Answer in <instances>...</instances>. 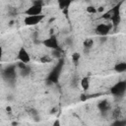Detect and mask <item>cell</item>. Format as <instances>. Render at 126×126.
Returning <instances> with one entry per match:
<instances>
[{
  "instance_id": "cell-21",
  "label": "cell",
  "mask_w": 126,
  "mask_h": 126,
  "mask_svg": "<svg viewBox=\"0 0 126 126\" xmlns=\"http://www.w3.org/2000/svg\"><path fill=\"white\" fill-rule=\"evenodd\" d=\"M54 125H59V122H58V121H56V122H54Z\"/></svg>"
},
{
  "instance_id": "cell-12",
  "label": "cell",
  "mask_w": 126,
  "mask_h": 126,
  "mask_svg": "<svg viewBox=\"0 0 126 126\" xmlns=\"http://www.w3.org/2000/svg\"><path fill=\"white\" fill-rule=\"evenodd\" d=\"M72 0H58V6L61 10H66L71 4Z\"/></svg>"
},
{
  "instance_id": "cell-9",
  "label": "cell",
  "mask_w": 126,
  "mask_h": 126,
  "mask_svg": "<svg viewBox=\"0 0 126 126\" xmlns=\"http://www.w3.org/2000/svg\"><path fill=\"white\" fill-rule=\"evenodd\" d=\"M3 75L6 79L8 80H14L16 78V70H15V66L11 65L8 66L4 71H3Z\"/></svg>"
},
{
  "instance_id": "cell-20",
  "label": "cell",
  "mask_w": 126,
  "mask_h": 126,
  "mask_svg": "<svg viewBox=\"0 0 126 126\" xmlns=\"http://www.w3.org/2000/svg\"><path fill=\"white\" fill-rule=\"evenodd\" d=\"M41 61L42 62H46V61H51V59L48 58V57H43V58H41Z\"/></svg>"
},
{
  "instance_id": "cell-16",
  "label": "cell",
  "mask_w": 126,
  "mask_h": 126,
  "mask_svg": "<svg viewBox=\"0 0 126 126\" xmlns=\"http://www.w3.org/2000/svg\"><path fill=\"white\" fill-rule=\"evenodd\" d=\"M120 116V108H115L112 112V118L113 119H118Z\"/></svg>"
},
{
  "instance_id": "cell-13",
  "label": "cell",
  "mask_w": 126,
  "mask_h": 126,
  "mask_svg": "<svg viewBox=\"0 0 126 126\" xmlns=\"http://www.w3.org/2000/svg\"><path fill=\"white\" fill-rule=\"evenodd\" d=\"M81 86L83 87L84 90H88L89 89V86H90V80L88 77H85L81 80Z\"/></svg>"
},
{
  "instance_id": "cell-19",
  "label": "cell",
  "mask_w": 126,
  "mask_h": 126,
  "mask_svg": "<svg viewBox=\"0 0 126 126\" xmlns=\"http://www.w3.org/2000/svg\"><path fill=\"white\" fill-rule=\"evenodd\" d=\"M87 11L90 12V13H94L95 12V9L94 7H89V8H87Z\"/></svg>"
},
{
  "instance_id": "cell-10",
  "label": "cell",
  "mask_w": 126,
  "mask_h": 126,
  "mask_svg": "<svg viewBox=\"0 0 126 126\" xmlns=\"http://www.w3.org/2000/svg\"><path fill=\"white\" fill-rule=\"evenodd\" d=\"M97 107H98V109H99L101 112H106V111L109 109L110 105H109V103H108L107 100H101V101L98 102Z\"/></svg>"
},
{
  "instance_id": "cell-2",
  "label": "cell",
  "mask_w": 126,
  "mask_h": 126,
  "mask_svg": "<svg viewBox=\"0 0 126 126\" xmlns=\"http://www.w3.org/2000/svg\"><path fill=\"white\" fill-rule=\"evenodd\" d=\"M63 63H64L63 59H60L59 62L55 65V67L50 71V73H49L48 76H47V81H48L49 83L55 84V83L58 82V79H59V77H60L61 70H62V67H63Z\"/></svg>"
},
{
  "instance_id": "cell-15",
  "label": "cell",
  "mask_w": 126,
  "mask_h": 126,
  "mask_svg": "<svg viewBox=\"0 0 126 126\" xmlns=\"http://www.w3.org/2000/svg\"><path fill=\"white\" fill-rule=\"evenodd\" d=\"M30 73H31V69H30V67H28V66L25 67L24 69H21V75L24 76V77L28 76Z\"/></svg>"
},
{
  "instance_id": "cell-5",
  "label": "cell",
  "mask_w": 126,
  "mask_h": 126,
  "mask_svg": "<svg viewBox=\"0 0 126 126\" xmlns=\"http://www.w3.org/2000/svg\"><path fill=\"white\" fill-rule=\"evenodd\" d=\"M25 14H26L27 16H36V15H40V14H42V5L32 4L30 8H28V10L25 12Z\"/></svg>"
},
{
  "instance_id": "cell-3",
  "label": "cell",
  "mask_w": 126,
  "mask_h": 126,
  "mask_svg": "<svg viewBox=\"0 0 126 126\" xmlns=\"http://www.w3.org/2000/svg\"><path fill=\"white\" fill-rule=\"evenodd\" d=\"M125 92H126V81H119L110 89V93L116 96L123 95Z\"/></svg>"
},
{
  "instance_id": "cell-18",
  "label": "cell",
  "mask_w": 126,
  "mask_h": 126,
  "mask_svg": "<svg viewBox=\"0 0 126 126\" xmlns=\"http://www.w3.org/2000/svg\"><path fill=\"white\" fill-rule=\"evenodd\" d=\"M113 125H118V126H121V125H126V120H123V121H120V120H117L113 123Z\"/></svg>"
},
{
  "instance_id": "cell-14",
  "label": "cell",
  "mask_w": 126,
  "mask_h": 126,
  "mask_svg": "<svg viewBox=\"0 0 126 126\" xmlns=\"http://www.w3.org/2000/svg\"><path fill=\"white\" fill-rule=\"evenodd\" d=\"M93 43H94L93 39L87 38V39H85V41H84V46H85L86 48H91V47L93 46Z\"/></svg>"
},
{
  "instance_id": "cell-17",
  "label": "cell",
  "mask_w": 126,
  "mask_h": 126,
  "mask_svg": "<svg viewBox=\"0 0 126 126\" xmlns=\"http://www.w3.org/2000/svg\"><path fill=\"white\" fill-rule=\"evenodd\" d=\"M72 58H73V61L75 62V64H77V62H79L80 55H79L78 53H74V54H73V56H72Z\"/></svg>"
},
{
  "instance_id": "cell-11",
  "label": "cell",
  "mask_w": 126,
  "mask_h": 126,
  "mask_svg": "<svg viewBox=\"0 0 126 126\" xmlns=\"http://www.w3.org/2000/svg\"><path fill=\"white\" fill-rule=\"evenodd\" d=\"M114 70L118 73H122L126 71V63L125 62H120V63H116L114 66Z\"/></svg>"
},
{
  "instance_id": "cell-6",
  "label": "cell",
  "mask_w": 126,
  "mask_h": 126,
  "mask_svg": "<svg viewBox=\"0 0 126 126\" xmlns=\"http://www.w3.org/2000/svg\"><path fill=\"white\" fill-rule=\"evenodd\" d=\"M43 44L46 47H49V48H52V49H58L59 48V44H58L57 38L54 35H52V36L44 39L43 40Z\"/></svg>"
},
{
  "instance_id": "cell-8",
  "label": "cell",
  "mask_w": 126,
  "mask_h": 126,
  "mask_svg": "<svg viewBox=\"0 0 126 126\" xmlns=\"http://www.w3.org/2000/svg\"><path fill=\"white\" fill-rule=\"evenodd\" d=\"M109 31H110V26L109 25H106V24H99L95 28V32L98 35H101V36L106 35L109 32Z\"/></svg>"
},
{
  "instance_id": "cell-7",
  "label": "cell",
  "mask_w": 126,
  "mask_h": 126,
  "mask_svg": "<svg viewBox=\"0 0 126 126\" xmlns=\"http://www.w3.org/2000/svg\"><path fill=\"white\" fill-rule=\"evenodd\" d=\"M18 59L21 62H24V63H29L30 62L31 57H30L29 52L26 50V48H24V47L20 48V50L18 52Z\"/></svg>"
},
{
  "instance_id": "cell-1",
  "label": "cell",
  "mask_w": 126,
  "mask_h": 126,
  "mask_svg": "<svg viewBox=\"0 0 126 126\" xmlns=\"http://www.w3.org/2000/svg\"><path fill=\"white\" fill-rule=\"evenodd\" d=\"M102 17L104 19H110L113 24V27L116 28L120 24V4L113 7L111 10H109L107 13H105Z\"/></svg>"
},
{
  "instance_id": "cell-4",
  "label": "cell",
  "mask_w": 126,
  "mask_h": 126,
  "mask_svg": "<svg viewBox=\"0 0 126 126\" xmlns=\"http://www.w3.org/2000/svg\"><path fill=\"white\" fill-rule=\"evenodd\" d=\"M44 18V15L40 14V15H36V16H27L24 20V23L27 26H34L36 24H38L39 22H41Z\"/></svg>"
}]
</instances>
